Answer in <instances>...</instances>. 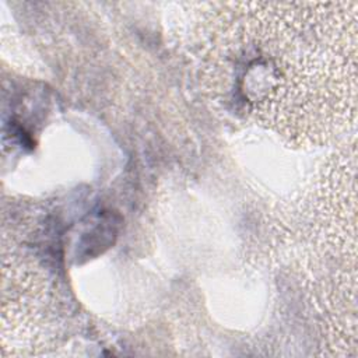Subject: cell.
Segmentation results:
<instances>
[{
    "label": "cell",
    "mask_w": 358,
    "mask_h": 358,
    "mask_svg": "<svg viewBox=\"0 0 358 358\" xmlns=\"http://www.w3.org/2000/svg\"><path fill=\"white\" fill-rule=\"evenodd\" d=\"M224 6L208 55L214 78L238 112L285 134H331L354 109L355 56L338 4Z\"/></svg>",
    "instance_id": "6da1fadb"
}]
</instances>
